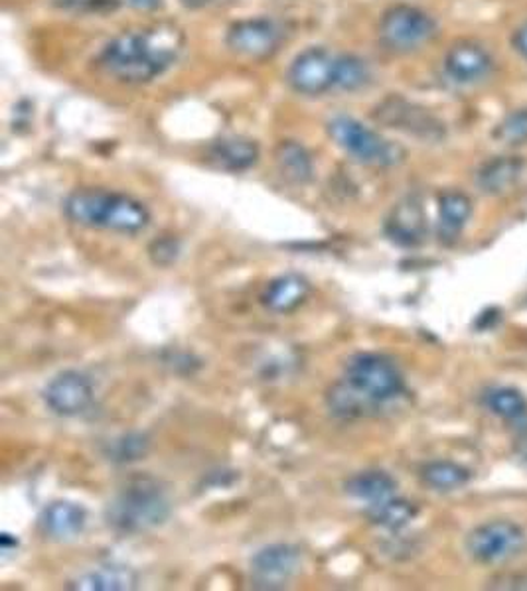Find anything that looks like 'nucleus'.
<instances>
[{
    "label": "nucleus",
    "mask_w": 527,
    "mask_h": 591,
    "mask_svg": "<svg viewBox=\"0 0 527 591\" xmlns=\"http://www.w3.org/2000/svg\"><path fill=\"white\" fill-rule=\"evenodd\" d=\"M187 36L172 22H156L141 31L121 32L105 46L97 62L115 82L143 85L158 80L175 65Z\"/></svg>",
    "instance_id": "f257e3e1"
},
{
    "label": "nucleus",
    "mask_w": 527,
    "mask_h": 591,
    "mask_svg": "<svg viewBox=\"0 0 527 591\" xmlns=\"http://www.w3.org/2000/svg\"><path fill=\"white\" fill-rule=\"evenodd\" d=\"M405 390L404 375L382 353H356L344 375L326 393V407L336 419L356 420L378 414Z\"/></svg>",
    "instance_id": "f03ea898"
},
{
    "label": "nucleus",
    "mask_w": 527,
    "mask_h": 591,
    "mask_svg": "<svg viewBox=\"0 0 527 591\" xmlns=\"http://www.w3.org/2000/svg\"><path fill=\"white\" fill-rule=\"evenodd\" d=\"M63 214L72 224L117 233H141L151 224V214L143 202L131 195L92 188L68 195Z\"/></svg>",
    "instance_id": "7ed1b4c3"
},
{
    "label": "nucleus",
    "mask_w": 527,
    "mask_h": 591,
    "mask_svg": "<svg viewBox=\"0 0 527 591\" xmlns=\"http://www.w3.org/2000/svg\"><path fill=\"white\" fill-rule=\"evenodd\" d=\"M170 517V499L153 480H136L115 495L107 505V524L123 534H136L165 524Z\"/></svg>",
    "instance_id": "20e7f679"
},
{
    "label": "nucleus",
    "mask_w": 527,
    "mask_h": 591,
    "mask_svg": "<svg viewBox=\"0 0 527 591\" xmlns=\"http://www.w3.org/2000/svg\"><path fill=\"white\" fill-rule=\"evenodd\" d=\"M326 129L332 141L358 162L390 168L405 158V150L399 144L383 138L382 134L375 133L354 117L338 114L328 121Z\"/></svg>",
    "instance_id": "39448f33"
},
{
    "label": "nucleus",
    "mask_w": 527,
    "mask_h": 591,
    "mask_svg": "<svg viewBox=\"0 0 527 591\" xmlns=\"http://www.w3.org/2000/svg\"><path fill=\"white\" fill-rule=\"evenodd\" d=\"M527 544V534L522 527L510 520H490L476 527L466 536V552L472 560L487 566H496L514 560Z\"/></svg>",
    "instance_id": "423d86ee"
},
{
    "label": "nucleus",
    "mask_w": 527,
    "mask_h": 591,
    "mask_svg": "<svg viewBox=\"0 0 527 591\" xmlns=\"http://www.w3.org/2000/svg\"><path fill=\"white\" fill-rule=\"evenodd\" d=\"M436 36V22L431 14L411 7L397 4L383 12L380 40L385 48L399 53L419 50Z\"/></svg>",
    "instance_id": "0eeeda50"
},
{
    "label": "nucleus",
    "mask_w": 527,
    "mask_h": 591,
    "mask_svg": "<svg viewBox=\"0 0 527 591\" xmlns=\"http://www.w3.org/2000/svg\"><path fill=\"white\" fill-rule=\"evenodd\" d=\"M336 58L322 46L307 48L290 63L287 82L300 95L321 97L336 85Z\"/></svg>",
    "instance_id": "6e6552de"
},
{
    "label": "nucleus",
    "mask_w": 527,
    "mask_h": 591,
    "mask_svg": "<svg viewBox=\"0 0 527 591\" xmlns=\"http://www.w3.org/2000/svg\"><path fill=\"white\" fill-rule=\"evenodd\" d=\"M283 31L271 19H243L229 26L226 46L233 53L249 60H265L279 50Z\"/></svg>",
    "instance_id": "1a4fd4ad"
},
{
    "label": "nucleus",
    "mask_w": 527,
    "mask_h": 591,
    "mask_svg": "<svg viewBox=\"0 0 527 591\" xmlns=\"http://www.w3.org/2000/svg\"><path fill=\"white\" fill-rule=\"evenodd\" d=\"M41 397L53 414L72 419L92 407L95 390L87 375L80 371H63L46 385Z\"/></svg>",
    "instance_id": "9d476101"
},
{
    "label": "nucleus",
    "mask_w": 527,
    "mask_h": 591,
    "mask_svg": "<svg viewBox=\"0 0 527 591\" xmlns=\"http://www.w3.org/2000/svg\"><path fill=\"white\" fill-rule=\"evenodd\" d=\"M299 566L300 552L290 544H271L251 558L253 581L263 590H277L289 583Z\"/></svg>",
    "instance_id": "9b49d317"
},
{
    "label": "nucleus",
    "mask_w": 527,
    "mask_h": 591,
    "mask_svg": "<svg viewBox=\"0 0 527 591\" xmlns=\"http://www.w3.org/2000/svg\"><path fill=\"white\" fill-rule=\"evenodd\" d=\"M382 123L390 124L392 129L404 131V133L414 134V136H424V138H439L443 129L441 123L434 119L433 114L411 105V102L399 99V97H390L378 107L375 114Z\"/></svg>",
    "instance_id": "f8f14e48"
},
{
    "label": "nucleus",
    "mask_w": 527,
    "mask_h": 591,
    "mask_svg": "<svg viewBox=\"0 0 527 591\" xmlns=\"http://www.w3.org/2000/svg\"><path fill=\"white\" fill-rule=\"evenodd\" d=\"M429 231L427 215L419 197L409 195L392 209L385 219V234L395 245L419 246Z\"/></svg>",
    "instance_id": "ddd939ff"
},
{
    "label": "nucleus",
    "mask_w": 527,
    "mask_h": 591,
    "mask_svg": "<svg viewBox=\"0 0 527 591\" xmlns=\"http://www.w3.org/2000/svg\"><path fill=\"white\" fill-rule=\"evenodd\" d=\"M492 56L475 41H460L446 51L445 72L453 82L463 85L482 82L492 73Z\"/></svg>",
    "instance_id": "4468645a"
},
{
    "label": "nucleus",
    "mask_w": 527,
    "mask_h": 591,
    "mask_svg": "<svg viewBox=\"0 0 527 591\" xmlns=\"http://www.w3.org/2000/svg\"><path fill=\"white\" fill-rule=\"evenodd\" d=\"M85 509L70 500H53L40 515L41 532L53 541H72L80 536L85 529Z\"/></svg>",
    "instance_id": "2eb2a0df"
},
{
    "label": "nucleus",
    "mask_w": 527,
    "mask_h": 591,
    "mask_svg": "<svg viewBox=\"0 0 527 591\" xmlns=\"http://www.w3.org/2000/svg\"><path fill=\"white\" fill-rule=\"evenodd\" d=\"M526 172V162L517 156H500L484 164L476 173V184L488 195L507 194Z\"/></svg>",
    "instance_id": "dca6fc26"
},
{
    "label": "nucleus",
    "mask_w": 527,
    "mask_h": 591,
    "mask_svg": "<svg viewBox=\"0 0 527 591\" xmlns=\"http://www.w3.org/2000/svg\"><path fill=\"white\" fill-rule=\"evenodd\" d=\"M209 160L228 172H243L259 160L257 143L243 136H228L209 146Z\"/></svg>",
    "instance_id": "f3484780"
},
{
    "label": "nucleus",
    "mask_w": 527,
    "mask_h": 591,
    "mask_svg": "<svg viewBox=\"0 0 527 591\" xmlns=\"http://www.w3.org/2000/svg\"><path fill=\"white\" fill-rule=\"evenodd\" d=\"M472 217V202L463 192H446L439 200V239L451 245Z\"/></svg>",
    "instance_id": "a211bd4d"
},
{
    "label": "nucleus",
    "mask_w": 527,
    "mask_h": 591,
    "mask_svg": "<svg viewBox=\"0 0 527 591\" xmlns=\"http://www.w3.org/2000/svg\"><path fill=\"white\" fill-rule=\"evenodd\" d=\"M309 292L311 285L307 282V278L299 275L279 276L267 286L263 304L275 314H289L307 300Z\"/></svg>",
    "instance_id": "6ab92c4d"
},
{
    "label": "nucleus",
    "mask_w": 527,
    "mask_h": 591,
    "mask_svg": "<svg viewBox=\"0 0 527 591\" xmlns=\"http://www.w3.org/2000/svg\"><path fill=\"white\" fill-rule=\"evenodd\" d=\"M135 571L127 566H101L97 570L85 571L77 580H73L68 590L82 591H124L135 590Z\"/></svg>",
    "instance_id": "aec40b11"
},
{
    "label": "nucleus",
    "mask_w": 527,
    "mask_h": 591,
    "mask_svg": "<svg viewBox=\"0 0 527 591\" xmlns=\"http://www.w3.org/2000/svg\"><path fill=\"white\" fill-rule=\"evenodd\" d=\"M397 483L385 471H362L344 483V491L354 499L363 500L370 507L393 497Z\"/></svg>",
    "instance_id": "412c9836"
},
{
    "label": "nucleus",
    "mask_w": 527,
    "mask_h": 591,
    "mask_svg": "<svg viewBox=\"0 0 527 591\" xmlns=\"http://www.w3.org/2000/svg\"><path fill=\"white\" fill-rule=\"evenodd\" d=\"M275 160L279 166V172L285 180L292 184H309L314 173V164H312L311 154L295 141H283L275 150Z\"/></svg>",
    "instance_id": "4be33fe9"
},
{
    "label": "nucleus",
    "mask_w": 527,
    "mask_h": 591,
    "mask_svg": "<svg viewBox=\"0 0 527 591\" xmlns=\"http://www.w3.org/2000/svg\"><path fill=\"white\" fill-rule=\"evenodd\" d=\"M421 480L434 491H455L470 481V471L455 461H431L421 469Z\"/></svg>",
    "instance_id": "5701e85b"
},
{
    "label": "nucleus",
    "mask_w": 527,
    "mask_h": 591,
    "mask_svg": "<svg viewBox=\"0 0 527 591\" xmlns=\"http://www.w3.org/2000/svg\"><path fill=\"white\" fill-rule=\"evenodd\" d=\"M368 515L373 524L380 529L402 530L414 522L417 517V507L409 500L390 497L378 505H372Z\"/></svg>",
    "instance_id": "b1692460"
},
{
    "label": "nucleus",
    "mask_w": 527,
    "mask_h": 591,
    "mask_svg": "<svg viewBox=\"0 0 527 591\" xmlns=\"http://www.w3.org/2000/svg\"><path fill=\"white\" fill-rule=\"evenodd\" d=\"M372 82V70L366 60L354 53H340L336 58V85L340 92H360Z\"/></svg>",
    "instance_id": "393cba45"
},
{
    "label": "nucleus",
    "mask_w": 527,
    "mask_h": 591,
    "mask_svg": "<svg viewBox=\"0 0 527 591\" xmlns=\"http://www.w3.org/2000/svg\"><path fill=\"white\" fill-rule=\"evenodd\" d=\"M488 410L506 422H522L527 419V400L519 390L510 387H496L488 390L484 397Z\"/></svg>",
    "instance_id": "a878e982"
},
{
    "label": "nucleus",
    "mask_w": 527,
    "mask_h": 591,
    "mask_svg": "<svg viewBox=\"0 0 527 591\" xmlns=\"http://www.w3.org/2000/svg\"><path fill=\"white\" fill-rule=\"evenodd\" d=\"M148 451V439L143 434H124L109 442L105 456L115 463H131L145 458Z\"/></svg>",
    "instance_id": "bb28decb"
},
{
    "label": "nucleus",
    "mask_w": 527,
    "mask_h": 591,
    "mask_svg": "<svg viewBox=\"0 0 527 591\" xmlns=\"http://www.w3.org/2000/svg\"><path fill=\"white\" fill-rule=\"evenodd\" d=\"M494 138L498 143L507 144V146H517V144L527 143V107L516 109L504 117V121L498 124L494 131Z\"/></svg>",
    "instance_id": "cd10ccee"
},
{
    "label": "nucleus",
    "mask_w": 527,
    "mask_h": 591,
    "mask_svg": "<svg viewBox=\"0 0 527 591\" xmlns=\"http://www.w3.org/2000/svg\"><path fill=\"white\" fill-rule=\"evenodd\" d=\"M123 0H52L53 7L73 14H109L121 7Z\"/></svg>",
    "instance_id": "c85d7f7f"
},
{
    "label": "nucleus",
    "mask_w": 527,
    "mask_h": 591,
    "mask_svg": "<svg viewBox=\"0 0 527 591\" xmlns=\"http://www.w3.org/2000/svg\"><path fill=\"white\" fill-rule=\"evenodd\" d=\"M151 256H153L155 265H170V263H175L176 256H178V243H176L175 239L155 241L151 246Z\"/></svg>",
    "instance_id": "c756f323"
},
{
    "label": "nucleus",
    "mask_w": 527,
    "mask_h": 591,
    "mask_svg": "<svg viewBox=\"0 0 527 591\" xmlns=\"http://www.w3.org/2000/svg\"><path fill=\"white\" fill-rule=\"evenodd\" d=\"M512 44H514V50L527 60V22H524L522 26H517L514 36H512Z\"/></svg>",
    "instance_id": "7c9ffc66"
},
{
    "label": "nucleus",
    "mask_w": 527,
    "mask_h": 591,
    "mask_svg": "<svg viewBox=\"0 0 527 591\" xmlns=\"http://www.w3.org/2000/svg\"><path fill=\"white\" fill-rule=\"evenodd\" d=\"M19 544H21V542H19L16 536H12L9 532H2V536H0V554H2V560H7L11 554L19 551Z\"/></svg>",
    "instance_id": "2f4dec72"
},
{
    "label": "nucleus",
    "mask_w": 527,
    "mask_h": 591,
    "mask_svg": "<svg viewBox=\"0 0 527 591\" xmlns=\"http://www.w3.org/2000/svg\"><path fill=\"white\" fill-rule=\"evenodd\" d=\"M129 7H133L136 11H158L163 9V0H123Z\"/></svg>",
    "instance_id": "473e14b6"
},
{
    "label": "nucleus",
    "mask_w": 527,
    "mask_h": 591,
    "mask_svg": "<svg viewBox=\"0 0 527 591\" xmlns=\"http://www.w3.org/2000/svg\"><path fill=\"white\" fill-rule=\"evenodd\" d=\"M209 2H214V0H182V4L188 9H202V7H207Z\"/></svg>",
    "instance_id": "72a5a7b5"
}]
</instances>
